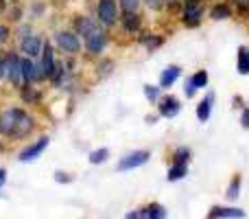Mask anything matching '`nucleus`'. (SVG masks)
Listing matches in <instances>:
<instances>
[{
	"instance_id": "58836bf2",
	"label": "nucleus",
	"mask_w": 249,
	"mask_h": 219,
	"mask_svg": "<svg viewBox=\"0 0 249 219\" xmlns=\"http://www.w3.org/2000/svg\"><path fill=\"white\" fill-rule=\"evenodd\" d=\"M4 73H7V64H4V57H2V61H0V81L4 79Z\"/></svg>"
},
{
	"instance_id": "2f4dec72",
	"label": "nucleus",
	"mask_w": 249,
	"mask_h": 219,
	"mask_svg": "<svg viewBox=\"0 0 249 219\" xmlns=\"http://www.w3.org/2000/svg\"><path fill=\"white\" fill-rule=\"evenodd\" d=\"M9 38H11V29L7 24H0V44H4Z\"/></svg>"
},
{
	"instance_id": "39448f33",
	"label": "nucleus",
	"mask_w": 249,
	"mask_h": 219,
	"mask_svg": "<svg viewBox=\"0 0 249 219\" xmlns=\"http://www.w3.org/2000/svg\"><path fill=\"white\" fill-rule=\"evenodd\" d=\"M44 42H46V40H44L42 35H35V33L26 35V38L20 40V53L31 57V60H37L44 51Z\"/></svg>"
},
{
	"instance_id": "9d476101",
	"label": "nucleus",
	"mask_w": 249,
	"mask_h": 219,
	"mask_svg": "<svg viewBox=\"0 0 249 219\" xmlns=\"http://www.w3.org/2000/svg\"><path fill=\"white\" fill-rule=\"evenodd\" d=\"M39 60H42L44 77H46V81H48V79H51V75H53V70H55V64H57L55 48L51 46V42H44V51H42V55H39Z\"/></svg>"
},
{
	"instance_id": "aec40b11",
	"label": "nucleus",
	"mask_w": 249,
	"mask_h": 219,
	"mask_svg": "<svg viewBox=\"0 0 249 219\" xmlns=\"http://www.w3.org/2000/svg\"><path fill=\"white\" fill-rule=\"evenodd\" d=\"M238 73L241 75L249 73V51L247 48H241V51H238Z\"/></svg>"
},
{
	"instance_id": "dca6fc26",
	"label": "nucleus",
	"mask_w": 249,
	"mask_h": 219,
	"mask_svg": "<svg viewBox=\"0 0 249 219\" xmlns=\"http://www.w3.org/2000/svg\"><path fill=\"white\" fill-rule=\"evenodd\" d=\"M179 73H181V70L177 68V66H168V68L162 73V77H160V86H162V88H171L173 83L179 79Z\"/></svg>"
},
{
	"instance_id": "7c9ffc66",
	"label": "nucleus",
	"mask_w": 249,
	"mask_h": 219,
	"mask_svg": "<svg viewBox=\"0 0 249 219\" xmlns=\"http://www.w3.org/2000/svg\"><path fill=\"white\" fill-rule=\"evenodd\" d=\"M112 68H114V61H103V64L99 66V75L101 77H105V75L112 73Z\"/></svg>"
},
{
	"instance_id": "bb28decb",
	"label": "nucleus",
	"mask_w": 249,
	"mask_h": 219,
	"mask_svg": "<svg viewBox=\"0 0 249 219\" xmlns=\"http://www.w3.org/2000/svg\"><path fill=\"white\" fill-rule=\"evenodd\" d=\"M142 42L146 44V48H149V51H153V48L162 46L164 40H162V38H142Z\"/></svg>"
},
{
	"instance_id": "20e7f679",
	"label": "nucleus",
	"mask_w": 249,
	"mask_h": 219,
	"mask_svg": "<svg viewBox=\"0 0 249 219\" xmlns=\"http://www.w3.org/2000/svg\"><path fill=\"white\" fill-rule=\"evenodd\" d=\"M96 18L103 26H114L118 22V4L116 0H99L96 4Z\"/></svg>"
},
{
	"instance_id": "1a4fd4ad",
	"label": "nucleus",
	"mask_w": 249,
	"mask_h": 219,
	"mask_svg": "<svg viewBox=\"0 0 249 219\" xmlns=\"http://www.w3.org/2000/svg\"><path fill=\"white\" fill-rule=\"evenodd\" d=\"M107 46V33L101 29H94L90 35L86 38V48L90 55H101Z\"/></svg>"
},
{
	"instance_id": "b1692460",
	"label": "nucleus",
	"mask_w": 249,
	"mask_h": 219,
	"mask_svg": "<svg viewBox=\"0 0 249 219\" xmlns=\"http://www.w3.org/2000/svg\"><path fill=\"white\" fill-rule=\"evenodd\" d=\"M212 18H214V20H225V18H230V9L219 4V7L212 9Z\"/></svg>"
},
{
	"instance_id": "412c9836",
	"label": "nucleus",
	"mask_w": 249,
	"mask_h": 219,
	"mask_svg": "<svg viewBox=\"0 0 249 219\" xmlns=\"http://www.w3.org/2000/svg\"><path fill=\"white\" fill-rule=\"evenodd\" d=\"M186 171H188V169H186V164H173L171 169H168V180L171 182H175V180H181V178L186 176Z\"/></svg>"
},
{
	"instance_id": "f03ea898",
	"label": "nucleus",
	"mask_w": 249,
	"mask_h": 219,
	"mask_svg": "<svg viewBox=\"0 0 249 219\" xmlns=\"http://www.w3.org/2000/svg\"><path fill=\"white\" fill-rule=\"evenodd\" d=\"M4 64H7L4 79H7L13 88H20L22 86V57L18 55L16 51H9L7 55H4Z\"/></svg>"
},
{
	"instance_id": "6e6552de",
	"label": "nucleus",
	"mask_w": 249,
	"mask_h": 219,
	"mask_svg": "<svg viewBox=\"0 0 249 219\" xmlns=\"http://www.w3.org/2000/svg\"><path fill=\"white\" fill-rule=\"evenodd\" d=\"M149 151H131V154H127L124 158H121V162H118V171H131V169H138L142 167V164L149 162Z\"/></svg>"
},
{
	"instance_id": "72a5a7b5",
	"label": "nucleus",
	"mask_w": 249,
	"mask_h": 219,
	"mask_svg": "<svg viewBox=\"0 0 249 219\" xmlns=\"http://www.w3.org/2000/svg\"><path fill=\"white\" fill-rule=\"evenodd\" d=\"M20 18H22L20 7H13V9H11V18H9V20H11V22H20Z\"/></svg>"
},
{
	"instance_id": "a211bd4d",
	"label": "nucleus",
	"mask_w": 249,
	"mask_h": 219,
	"mask_svg": "<svg viewBox=\"0 0 249 219\" xmlns=\"http://www.w3.org/2000/svg\"><path fill=\"white\" fill-rule=\"evenodd\" d=\"M210 112H212V97H208V99H203L201 103H199V108H197V119L201 120V123H206V120L210 119Z\"/></svg>"
},
{
	"instance_id": "4c0bfd02",
	"label": "nucleus",
	"mask_w": 249,
	"mask_h": 219,
	"mask_svg": "<svg viewBox=\"0 0 249 219\" xmlns=\"http://www.w3.org/2000/svg\"><path fill=\"white\" fill-rule=\"evenodd\" d=\"M26 35H31V26H29V24L22 26V29H20V40H22V38H26Z\"/></svg>"
},
{
	"instance_id": "c85d7f7f",
	"label": "nucleus",
	"mask_w": 249,
	"mask_h": 219,
	"mask_svg": "<svg viewBox=\"0 0 249 219\" xmlns=\"http://www.w3.org/2000/svg\"><path fill=\"white\" fill-rule=\"evenodd\" d=\"M55 182H59V184H70L72 182V176L66 171H57L55 173Z\"/></svg>"
},
{
	"instance_id": "f8f14e48",
	"label": "nucleus",
	"mask_w": 249,
	"mask_h": 219,
	"mask_svg": "<svg viewBox=\"0 0 249 219\" xmlns=\"http://www.w3.org/2000/svg\"><path fill=\"white\" fill-rule=\"evenodd\" d=\"M179 110H181V105L175 97H164V99L160 101V114H162L164 119H173V116H177Z\"/></svg>"
},
{
	"instance_id": "4468645a",
	"label": "nucleus",
	"mask_w": 249,
	"mask_h": 219,
	"mask_svg": "<svg viewBox=\"0 0 249 219\" xmlns=\"http://www.w3.org/2000/svg\"><path fill=\"white\" fill-rule=\"evenodd\" d=\"M94 29H99L94 18L81 16V18H77V20H74V31H77L79 35H83V38H88V35H90Z\"/></svg>"
},
{
	"instance_id": "f257e3e1",
	"label": "nucleus",
	"mask_w": 249,
	"mask_h": 219,
	"mask_svg": "<svg viewBox=\"0 0 249 219\" xmlns=\"http://www.w3.org/2000/svg\"><path fill=\"white\" fill-rule=\"evenodd\" d=\"M53 40H55V44L66 53V55L74 57L81 53V40H79L77 31H57Z\"/></svg>"
},
{
	"instance_id": "393cba45",
	"label": "nucleus",
	"mask_w": 249,
	"mask_h": 219,
	"mask_svg": "<svg viewBox=\"0 0 249 219\" xmlns=\"http://www.w3.org/2000/svg\"><path fill=\"white\" fill-rule=\"evenodd\" d=\"M144 97L151 101V103H155V101L160 99V88H155V86H144Z\"/></svg>"
},
{
	"instance_id": "0eeeda50",
	"label": "nucleus",
	"mask_w": 249,
	"mask_h": 219,
	"mask_svg": "<svg viewBox=\"0 0 249 219\" xmlns=\"http://www.w3.org/2000/svg\"><path fill=\"white\" fill-rule=\"evenodd\" d=\"M35 127H37V123H35V119L29 114V112H26V114L20 119V123H18V127L13 129V134H11V136H9V138H11L13 142H18V140H26V138H29L31 134L35 132Z\"/></svg>"
},
{
	"instance_id": "7ed1b4c3",
	"label": "nucleus",
	"mask_w": 249,
	"mask_h": 219,
	"mask_svg": "<svg viewBox=\"0 0 249 219\" xmlns=\"http://www.w3.org/2000/svg\"><path fill=\"white\" fill-rule=\"evenodd\" d=\"M26 114L24 108H7L0 112V136L9 138L13 134V129L18 127L20 119Z\"/></svg>"
},
{
	"instance_id": "2eb2a0df",
	"label": "nucleus",
	"mask_w": 249,
	"mask_h": 219,
	"mask_svg": "<svg viewBox=\"0 0 249 219\" xmlns=\"http://www.w3.org/2000/svg\"><path fill=\"white\" fill-rule=\"evenodd\" d=\"M123 29L129 31V33H136L138 29H140V16H138V11H123Z\"/></svg>"
},
{
	"instance_id": "5701e85b",
	"label": "nucleus",
	"mask_w": 249,
	"mask_h": 219,
	"mask_svg": "<svg viewBox=\"0 0 249 219\" xmlns=\"http://www.w3.org/2000/svg\"><path fill=\"white\" fill-rule=\"evenodd\" d=\"M173 158H175L177 164H186V162H188V158H190V149H188V147H179V149L175 151V156H173Z\"/></svg>"
},
{
	"instance_id": "6ab92c4d",
	"label": "nucleus",
	"mask_w": 249,
	"mask_h": 219,
	"mask_svg": "<svg viewBox=\"0 0 249 219\" xmlns=\"http://www.w3.org/2000/svg\"><path fill=\"white\" fill-rule=\"evenodd\" d=\"M142 217L164 219V217H166V211H164V206H160V204H151V206H146L144 211H142Z\"/></svg>"
},
{
	"instance_id": "a878e982",
	"label": "nucleus",
	"mask_w": 249,
	"mask_h": 219,
	"mask_svg": "<svg viewBox=\"0 0 249 219\" xmlns=\"http://www.w3.org/2000/svg\"><path fill=\"white\" fill-rule=\"evenodd\" d=\"M193 83L197 86V90H199V88H206V83H208V75H206V70H199V73L193 77Z\"/></svg>"
},
{
	"instance_id": "a19ab883",
	"label": "nucleus",
	"mask_w": 249,
	"mask_h": 219,
	"mask_svg": "<svg viewBox=\"0 0 249 219\" xmlns=\"http://www.w3.org/2000/svg\"><path fill=\"white\" fill-rule=\"evenodd\" d=\"M2 57H4V53H2V48H0V61H2Z\"/></svg>"
},
{
	"instance_id": "c756f323",
	"label": "nucleus",
	"mask_w": 249,
	"mask_h": 219,
	"mask_svg": "<svg viewBox=\"0 0 249 219\" xmlns=\"http://www.w3.org/2000/svg\"><path fill=\"white\" fill-rule=\"evenodd\" d=\"M138 4H140V0H121L123 11H136Z\"/></svg>"
},
{
	"instance_id": "f3484780",
	"label": "nucleus",
	"mask_w": 249,
	"mask_h": 219,
	"mask_svg": "<svg viewBox=\"0 0 249 219\" xmlns=\"http://www.w3.org/2000/svg\"><path fill=\"white\" fill-rule=\"evenodd\" d=\"M210 217H245V213L241 208H212Z\"/></svg>"
},
{
	"instance_id": "ea45409f",
	"label": "nucleus",
	"mask_w": 249,
	"mask_h": 219,
	"mask_svg": "<svg viewBox=\"0 0 249 219\" xmlns=\"http://www.w3.org/2000/svg\"><path fill=\"white\" fill-rule=\"evenodd\" d=\"M4 9H7V2H4V0H0V16L4 13Z\"/></svg>"
},
{
	"instance_id": "79ce46f5",
	"label": "nucleus",
	"mask_w": 249,
	"mask_h": 219,
	"mask_svg": "<svg viewBox=\"0 0 249 219\" xmlns=\"http://www.w3.org/2000/svg\"><path fill=\"white\" fill-rule=\"evenodd\" d=\"M4 149V145H2V140H0V151H2Z\"/></svg>"
},
{
	"instance_id": "9b49d317",
	"label": "nucleus",
	"mask_w": 249,
	"mask_h": 219,
	"mask_svg": "<svg viewBox=\"0 0 249 219\" xmlns=\"http://www.w3.org/2000/svg\"><path fill=\"white\" fill-rule=\"evenodd\" d=\"M201 16H203L201 7H199L197 2H188L186 4V11H184V24L190 26V29H193V26H199Z\"/></svg>"
},
{
	"instance_id": "4be33fe9",
	"label": "nucleus",
	"mask_w": 249,
	"mask_h": 219,
	"mask_svg": "<svg viewBox=\"0 0 249 219\" xmlns=\"http://www.w3.org/2000/svg\"><path fill=\"white\" fill-rule=\"evenodd\" d=\"M107 158H109V149H105V147H101V149H96V151H92L90 154V162L92 164H103Z\"/></svg>"
},
{
	"instance_id": "ddd939ff",
	"label": "nucleus",
	"mask_w": 249,
	"mask_h": 219,
	"mask_svg": "<svg viewBox=\"0 0 249 219\" xmlns=\"http://www.w3.org/2000/svg\"><path fill=\"white\" fill-rule=\"evenodd\" d=\"M20 97H22V101H24V105H37V101L42 99V95H39V90L35 88V83H22Z\"/></svg>"
},
{
	"instance_id": "423d86ee",
	"label": "nucleus",
	"mask_w": 249,
	"mask_h": 219,
	"mask_svg": "<svg viewBox=\"0 0 249 219\" xmlns=\"http://www.w3.org/2000/svg\"><path fill=\"white\" fill-rule=\"evenodd\" d=\"M48 142H51V138H48V136H39L37 140L31 142V145H26L24 149L18 154V160H20V162H33V160H37L39 156L46 151Z\"/></svg>"
},
{
	"instance_id": "f704fd0d",
	"label": "nucleus",
	"mask_w": 249,
	"mask_h": 219,
	"mask_svg": "<svg viewBox=\"0 0 249 219\" xmlns=\"http://www.w3.org/2000/svg\"><path fill=\"white\" fill-rule=\"evenodd\" d=\"M146 2V7H151V9H160L162 7V0H144Z\"/></svg>"
},
{
	"instance_id": "e433bc0d",
	"label": "nucleus",
	"mask_w": 249,
	"mask_h": 219,
	"mask_svg": "<svg viewBox=\"0 0 249 219\" xmlns=\"http://www.w3.org/2000/svg\"><path fill=\"white\" fill-rule=\"evenodd\" d=\"M241 123H243V127H247V129H249V110H243V119H241Z\"/></svg>"
},
{
	"instance_id": "473e14b6",
	"label": "nucleus",
	"mask_w": 249,
	"mask_h": 219,
	"mask_svg": "<svg viewBox=\"0 0 249 219\" xmlns=\"http://www.w3.org/2000/svg\"><path fill=\"white\" fill-rule=\"evenodd\" d=\"M184 92H186V97H195V92H197V86L193 83V79H188V81H186Z\"/></svg>"
},
{
	"instance_id": "cd10ccee",
	"label": "nucleus",
	"mask_w": 249,
	"mask_h": 219,
	"mask_svg": "<svg viewBox=\"0 0 249 219\" xmlns=\"http://www.w3.org/2000/svg\"><path fill=\"white\" fill-rule=\"evenodd\" d=\"M238 186H241V180H238V178H234V182L230 184V191H228V198L230 199H236L238 198Z\"/></svg>"
},
{
	"instance_id": "c9c22d12",
	"label": "nucleus",
	"mask_w": 249,
	"mask_h": 219,
	"mask_svg": "<svg viewBox=\"0 0 249 219\" xmlns=\"http://www.w3.org/2000/svg\"><path fill=\"white\" fill-rule=\"evenodd\" d=\"M4 184H7V169L0 167V189H2Z\"/></svg>"
}]
</instances>
